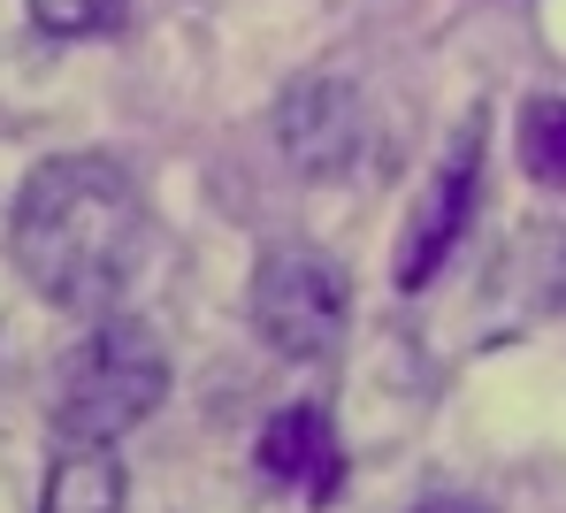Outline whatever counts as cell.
I'll list each match as a JSON object with an SVG mask.
<instances>
[{
    "mask_svg": "<svg viewBox=\"0 0 566 513\" xmlns=\"http://www.w3.org/2000/svg\"><path fill=\"white\" fill-rule=\"evenodd\" d=\"M337 460H345V452H337V429H329L322 407H291L261 429V475L283 483V491L329 499V491H337Z\"/></svg>",
    "mask_w": 566,
    "mask_h": 513,
    "instance_id": "obj_7",
    "label": "cell"
},
{
    "mask_svg": "<svg viewBox=\"0 0 566 513\" xmlns=\"http://www.w3.org/2000/svg\"><path fill=\"white\" fill-rule=\"evenodd\" d=\"M146 245H154L146 200H138L130 169H115L107 154L39 161L8 214V253H15L23 284L62 314H107L130 292Z\"/></svg>",
    "mask_w": 566,
    "mask_h": 513,
    "instance_id": "obj_1",
    "label": "cell"
},
{
    "mask_svg": "<svg viewBox=\"0 0 566 513\" xmlns=\"http://www.w3.org/2000/svg\"><path fill=\"white\" fill-rule=\"evenodd\" d=\"M276 138L306 177L353 169V154H360V93L337 85V77H298L276 107Z\"/></svg>",
    "mask_w": 566,
    "mask_h": 513,
    "instance_id": "obj_5",
    "label": "cell"
},
{
    "mask_svg": "<svg viewBox=\"0 0 566 513\" xmlns=\"http://www.w3.org/2000/svg\"><path fill=\"white\" fill-rule=\"evenodd\" d=\"M474 177H482V115H468L452 130L437 177L421 185V200L406 214V238H398V261H390L398 292H421L452 261V245H460V230H468V214H474Z\"/></svg>",
    "mask_w": 566,
    "mask_h": 513,
    "instance_id": "obj_4",
    "label": "cell"
},
{
    "mask_svg": "<svg viewBox=\"0 0 566 513\" xmlns=\"http://www.w3.org/2000/svg\"><path fill=\"white\" fill-rule=\"evenodd\" d=\"M39 513H123V460L107 444H62Z\"/></svg>",
    "mask_w": 566,
    "mask_h": 513,
    "instance_id": "obj_8",
    "label": "cell"
},
{
    "mask_svg": "<svg viewBox=\"0 0 566 513\" xmlns=\"http://www.w3.org/2000/svg\"><path fill=\"white\" fill-rule=\"evenodd\" d=\"M31 15L54 31V39H93L123 15V0H31Z\"/></svg>",
    "mask_w": 566,
    "mask_h": 513,
    "instance_id": "obj_10",
    "label": "cell"
},
{
    "mask_svg": "<svg viewBox=\"0 0 566 513\" xmlns=\"http://www.w3.org/2000/svg\"><path fill=\"white\" fill-rule=\"evenodd\" d=\"M353 322V284L329 253L314 245H276L253 269V329L283 360H329Z\"/></svg>",
    "mask_w": 566,
    "mask_h": 513,
    "instance_id": "obj_3",
    "label": "cell"
},
{
    "mask_svg": "<svg viewBox=\"0 0 566 513\" xmlns=\"http://www.w3.org/2000/svg\"><path fill=\"white\" fill-rule=\"evenodd\" d=\"M521 169L536 185L566 192V101L559 93H536V101L521 107Z\"/></svg>",
    "mask_w": 566,
    "mask_h": 513,
    "instance_id": "obj_9",
    "label": "cell"
},
{
    "mask_svg": "<svg viewBox=\"0 0 566 513\" xmlns=\"http://www.w3.org/2000/svg\"><path fill=\"white\" fill-rule=\"evenodd\" d=\"M490 292L505 300V314H497V337H513V329H528V322L559 314V307H566V230H559V222L521 230V238L505 245V261H497Z\"/></svg>",
    "mask_w": 566,
    "mask_h": 513,
    "instance_id": "obj_6",
    "label": "cell"
},
{
    "mask_svg": "<svg viewBox=\"0 0 566 513\" xmlns=\"http://www.w3.org/2000/svg\"><path fill=\"white\" fill-rule=\"evenodd\" d=\"M413 513H490L482 499H460V491H437V499H421Z\"/></svg>",
    "mask_w": 566,
    "mask_h": 513,
    "instance_id": "obj_11",
    "label": "cell"
},
{
    "mask_svg": "<svg viewBox=\"0 0 566 513\" xmlns=\"http://www.w3.org/2000/svg\"><path fill=\"white\" fill-rule=\"evenodd\" d=\"M161 399H169V353H161L154 322L107 314L93 337L70 353V368H62L54 437L62 444H115L123 429H138Z\"/></svg>",
    "mask_w": 566,
    "mask_h": 513,
    "instance_id": "obj_2",
    "label": "cell"
}]
</instances>
